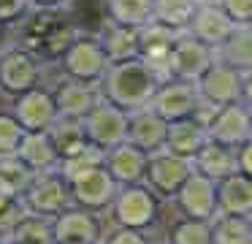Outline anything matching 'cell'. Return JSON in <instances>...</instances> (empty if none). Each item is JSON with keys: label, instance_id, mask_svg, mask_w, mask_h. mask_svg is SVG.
Listing matches in <instances>:
<instances>
[{"label": "cell", "instance_id": "6da1fadb", "mask_svg": "<svg viewBox=\"0 0 252 244\" xmlns=\"http://www.w3.org/2000/svg\"><path fill=\"white\" fill-rule=\"evenodd\" d=\"M160 87V76L141 60H127V63H111L100 81V92L106 101L125 108L127 114L147 108L152 103L155 92Z\"/></svg>", "mask_w": 252, "mask_h": 244}, {"label": "cell", "instance_id": "7a4b0ae2", "mask_svg": "<svg viewBox=\"0 0 252 244\" xmlns=\"http://www.w3.org/2000/svg\"><path fill=\"white\" fill-rule=\"evenodd\" d=\"M109 211H111L114 225L147 231V228L155 225V220L160 214V201H158V193L147 182L120 184Z\"/></svg>", "mask_w": 252, "mask_h": 244}, {"label": "cell", "instance_id": "3957f363", "mask_svg": "<svg viewBox=\"0 0 252 244\" xmlns=\"http://www.w3.org/2000/svg\"><path fill=\"white\" fill-rule=\"evenodd\" d=\"M60 65H63V70H65V76H71V79L100 84L106 70L111 68V60H109V54H106L100 38L76 35L65 49H63Z\"/></svg>", "mask_w": 252, "mask_h": 244}, {"label": "cell", "instance_id": "277c9868", "mask_svg": "<svg viewBox=\"0 0 252 244\" xmlns=\"http://www.w3.org/2000/svg\"><path fill=\"white\" fill-rule=\"evenodd\" d=\"M22 201L28 206L30 214H38V217H49L55 220L57 214L73 206L71 201V187H68V179L63 176V171H44V174H35L30 187L22 193Z\"/></svg>", "mask_w": 252, "mask_h": 244}, {"label": "cell", "instance_id": "5b68a950", "mask_svg": "<svg viewBox=\"0 0 252 244\" xmlns=\"http://www.w3.org/2000/svg\"><path fill=\"white\" fill-rule=\"evenodd\" d=\"M68 187H71L73 206H82V209H90V211H100V209H109L111 206L120 184L106 171L103 163H98L93 168H84V171L73 174L68 179Z\"/></svg>", "mask_w": 252, "mask_h": 244}, {"label": "cell", "instance_id": "8992f818", "mask_svg": "<svg viewBox=\"0 0 252 244\" xmlns=\"http://www.w3.org/2000/svg\"><path fill=\"white\" fill-rule=\"evenodd\" d=\"M127 122H130V114L125 108L100 98L98 106L84 117V130H87L90 144L98 146L100 152H106L111 146L127 141Z\"/></svg>", "mask_w": 252, "mask_h": 244}, {"label": "cell", "instance_id": "52a82bcc", "mask_svg": "<svg viewBox=\"0 0 252 244\" xmlns=\"http://www.w3.org/2000/svg\"><path fill=\"white\" fill-rule=\"evenodd\" d=\"M192 171H195L192 160L179 157L168 149H158L147 160V176H144V182L158 195H163V198H174Z\"/></svg>", "mask_w": 252, "mask_h": 244}, {"label": "cell", "instance_id": "ba28073f", "mask_svg": "<svg viewBox=\"0 0 252 244\" xmlns=\"http://www.w3.org/2000/svg\"><path fill=\"white\" fill-rule=\"evenodd\" d=\"M41 87V65L30 49H8L0 54V90L17 98L22 92Z\"/></svg>", "mask_w": 252, "mask_h": 244}, {"label": "cell", "instance_id": "9c48e42d", "mask_svg": "<svg viewBox=\"0 0 252 244\" xmlns=\"http://www.w3.org/2000/svg\"><path fill=\"white\" fill-rule=\"evenodd\" d=\"M217 63V52L192 33H182L174 41L171 52V76L185 81H198L212 65Z\"/></svg>", "mask_w": 252, "mask_h": 244}, {"label": "cell", "instance_id": "30bf717a", "mask_svg": "<svg viewBox=\"0 0 252 244\" xmlns=\"http://www.w3.org/2000/svg\"><path fill=\"white\" fill-rule=\"evenodd\" d=\"M198 103H201V95H198L195 81H185V79H163L155 92L152 103L149 106L165 119V122H176V119H187L195 114Z\"/></svg>", "mask_w": 252, "mask_h": 244}, {"label": "cell", "instance_id": "8fae6325", "mask_svg": "<svg viewBox=\"0 0 252 244\" xmlns=\"http://www.w3.org/2000/svg\"><path fill=\"white\" fill-rule=\"evenodd\" d=\"M11 114L17 117V122L22 125L28 133L49 130L52 125L57 122V117H60L55 92L44 90V87H33V90L17 95L14 103H11Z\"/></svg>", "mask_w": 252, "mask_h": 244}, {"label": "cell", "instance_id": "7c38bea8", "mask_svg": "<svg viewBox=\"0 0 252 244\" xmlns=\"http://www.w3.org/2000/svg\"><path fill=\"white\" fill-rule=\"evenodd\" d=\"M176 206H179L182 217H195V220H214L220 214L217 204V182L203 174L192 171L187 182L179 187L174 195Z\"/></svg>", "mask_w": 252, "mask_h": 244}, {"label": "cell", "instance_id": "4fadbf2b", "mask_svg": "<svg viewBox=\"0 0 252 244\" xmlns=\"http://www.w3.org/2000/svg\"><path fill=\"white\" fill-rule=\"evenodd\" d=\"M209 139L239 149L244 141L252 139V108L241 101L217 108L209 122Z\"/></svg>", "mask_w": 252, "mask_h": 244}, {"label": "cell", "instance_id": "5bb4252c", "mask_svg": "<svg viewBox=\"0 0 252 244\" xmlns=\"http://www.w3.org/2000/svg\"><path fill=\"white\" fill-rule=\"evenodd\" d=\"M195 87H198L201 101H206L214 108H222V106H230V103L241 101V73L222 63H214L195 81Z\"/></svg>", "mask_w": 252, "mask_h": 244}, {"label": "cell", "instance_id": "9a60e30c", "mask_svg": "<svg viewBox=\"0 0 252 244\" xmlns=\"http://www.w3.org/2000/svg\"><path fill=\"white\" fill-rule=\"evenodd\" d=\"M55 244H100V222L95 211L82 206H68L52 220Z\"/></svg>", "mask_w": 252, "mask_h": 244}, {"label": "cell", "instance_id": "2e32d148", "mask_svg": "<svg viewBox=\"0 0 252 244\" xmlns=\"http://www.w3.org/2000/svg\"><path fill=\"white\" fill-rule=\"evenodd\" d=\"M52 92H55L60 117H73V119H84L100 103V98H103L100 84L82 81V79H71V76H65V79H63Z\"/></svg>", "mask_w": 252, "mask_h": 244}, {"label": "cell", "instance_id": "e0dca14e", "mask_svg": "<svg viewBox=\"0 0 252 244\" xmlns=\"http://www.w3.org/2000/svg\"><path fill=\"white\" fill-rule=\"evenodd\" d=\"M147 160H149L147 152L138 149L130 141H122V144H117V146L103 152V166L114 176L117 184L144 182V176H147Z\"/></svg>", "mask_w": 252, "mask_h": 244}, {"label": "cell", "instance_id": "ac0fdd59", "mask_svg": "<svg viewBox=\"0 0 252 244\" xmlns=\"http://www.w3.org/2000/svg\"><path fill=\"white\" fill-rule=\"evenodd\" d=\"M233 27H236V22L225 14V8L217 0H201L187 33H192L195 38H201L203 43H209L217 52V46L233 33Z\"/></svg>", "mask_w": 252, "mask_h": 244}, {"label": "cell", "instance_id": "d6986e66", "mask_svg": "<svg viewBox=\"0 0 252 244\" xmlns=\"http://www.w3.org/2000/svg\"><path fill=\"white\" fill-rule=\"evenodd\" d=\"M176 35H182V33H171L158 22H152L141 30V57L138 60L149 65L160 76V81L171 79V52H174Z\"/></svg>", "mask_w": 252, "mask_h": 244}, {"label": "cell", "instance_id": "ffe728a7", "mask_svg": "<svg viewBox=\"0 0 252 244\" xmlns=\"http://www.w3.org/2000/svg\"><path fill=\"white\" fill-rule=\"evenodd\" d=\"M165 133H168V122L155 111L152 106L130 111V122H127V141L144 149L147 155L163 149L165 146Z\"/></svg>", "mask_w": 252, "mask_h": 244}, {"label": "cell", "instance_id": "44dd1931", "mask_svg": "<svg viewBox=\"0 0 252 244\" xmlns=\"http://www.w3.org/2000/svg\"><path fill=\"white\" fill-rule=\"evenodd\" d=\"M217 204L220 214L230 217H252V179L241 171L217 182Z\"/></svg>", "mask_w": 252, "mask_h": 244}, {"label": "cell", "instance_id": "7402d4cb", "mask_svg": "<svg viewBox=\"0 0 252 244\" xmlns=\"http://www.w3.org/2000/svg\"><path fill=\"white\" fill-rule=\"evenodd\" d=\"M206 141H209V128L203 122H198L195 117H187V119L168 122V133H165V146L163 149L192 160V157L203 149Z\"/></svg>", "mask_w": 252, "mask_h": 244}, {"label": "cell", "instance_id": "603a6c76", "mask_svg": "<svg viewBox=\"0 0 252 244\" xmlns=\"http://www.w3.org/2000/svg\"><path fill=\"white\" fill-rule=\"evenodd\" d=\"M192 168H195L198 174H203V176L220 182V179L230 176L233 171H239L236 146H228V144H220V141L209 139L206 144H203V149L192 157Z\"/></svg>", "mask_w": 252, "mask_h": 244}, {"label": "cell", "instance_id": "cb8c5ba5", "mask_svg": "<svg viewBox=\"0 0 252 244\" xmlns=\"http://www.w3.org/2000/svg\"><path fill=\"white\" fill-rule=\"evenodd\" d=\"M17 155L22 163H28L35 174L44 171H57L60 168V152H57L55 141H52L49 130H35V133H25L22 144H19Z\"/></svg>", "mask_w": 252, "mask_h": 244}, {"label": "cell", "instance_id": "d4e9b609", "mask_svg": "<svg viewBox=\"0 0 252 244\" xmlns=\"http://www.w3.org/2000/svg\"><path fill=\"white\" fill-rule=\"evenodd\" d=\"M217 63L239 70L241 76L252 73V27L236 25L233 33L217 46Z\"/></svg>", "mask_w": 252, "mask_h": 244}, {"label": "cell", "instance_id": "484cf974", "mask_svg": "<svg viewBox=\"0 0 252 244\" xmlns=\"http://www.w3.org/2000/svg\"><path fill=\"white\" fill-rule=\"evenodd\" d=\"M100 43H103L111 63H127V60L141 57V30H133V27H122L109 22L106 33L100 35Z\"/></svg>", "mask_w": 252, "mask_h": 244}, {"label": "cell", "instance_id": "4316f807", "mask_svg": "<svg viewBox=\"0 0 252 244\" xmlns=\"http://www.w3.org/2000/svg\"><path fill=\"white\" fill-rule=\"evenodd\" d=\"M106 16L111 25L144 30L155 22V0H106Z\"/></svg>", "mask_w": 252, "mask_h": 244}, {"label": "cell", "instance_id": "83f0119b", "mask_svg": "<svg viewBox=\"0 0 252 244\" xmlns=\"http://www.w3.org/2000/svg\"><path fill=\"white\" fill-rule=\"evenodd\" d=\"M201 0H155V22L171 33H187Z\"/></svg>", "mask_w": 252, "mask_h": 244}, {"label": "cell", "instance_id": "f1b7e54d", "mask_svg": "<svg viewBox=\"0 0 252 244\" xmlns=\"http://www.w3.org/2000/svg\"><path fill=\"white\" fill-rule=\"evenodd\" d=\"M49 136L55 141L57 152H60V160L90 144L87 130H84V119H73V117H57V122L49 128Z\"/></svg>", "mask_w": 252, "mask_h": 244}, {"label": "cell", "instance_id": "f546056e", "mask_svg": "<svg viewBox=\"0 0 252 244\" xmlns=\"http://www.w3.org/2000/svg\"><path fill=\"white\" fill-rule=\"evenodd\" d=\"M8 244H55V225L49 217L28 214L11 233L6 236Z\"/></svg>", "mask_w": 252, "mask_h": 244}, {"label": "cell", "instance_id": "4dcf8cb0", "mask_svg": "<svg viewBox=\"0 0 252 244\" xmlns=\"http://www.w3.org/2000/svg\"><path fill=\"white\" fill-rule=\"evenodd\" d=\"M214 244H252V222L250 217L217 214L212 220Z\"/></svg>", "mask_w": 252, "mask_h": 244}, {"label": "cell", "instance_id": "1f68e13d", "mask_svg": "<svg viewBox=\"0 0 252 244\" xmlns=\"http://www.w3.org/2000/svg\"><path fill=\"white\" fill-rule=\"evenodd\" d=\"M33 176H35V171L28 163H22L19 155H0V187L3 190H8L14 195H22L30 187Z\"/></svg>", "mask_w": 252, "mask_h": 244}, {"label": "cell", "instance_id": "d6a6232c", "mask_svg": "<svg viewBox=\"0 0 252 244\" xmlns=\"http://www.w3.org/2000/svg\"><path fill=\"white\" fill-rule=\"evenodd\" d=\"M168 244H214L212 220H195V217H182L171 228Z\"/></svg>", "mask_w": 252, "mask_h": 244}, {"label": "cell", "instance_id": "836d02e7", "mask_svg": "<svg viewBox=\"0 0 252 244\" xmlns=\"http://www.w3.org/2000/svg\"><path fill=\"white\" fill-rule=\"evenodd\" d=\"M28 130L17 122L11 111H0V155H17Z\"/></svg>", "mask_w": 252, "mask_h": 244}, {"label": "cell", "instance_id": "e575fe53", "mask_svg": "<svg viewBox=\"0 0 252 244\" xmlns=\"http://www.w3.org/2000/svg\"><path fill=\"white\" fill-rule=\"evenodd\" d=\"M100 244H149V239H147V233L138 231V228L117 225L114 231H109L103 239H100Z\"/></svg>", "mask_w": 252, "mask_h": 244}, {"label": "cell", "instance_id": "d590c367", "mask_svg": "<svg viewBox=\"0 0 252 244\" xmlns=\"http://www.w3.org/2000/svg\"><path fill=\"white\" fill-rule=\"evenodd\" d=\"M225 8V14L236 22V25H250L252 22V0H217Z\"/></svg>", "mask_w": 252, "mask_h": 244}, {"label": "cell", "instance_id": "8d00e7d4", "mask_svg": "<svg viewBox=\"0 0 252 244\" xmlns=\"http://www.w3.org/2000/svg\"><path fill=\"white\" fill-rule=\"evenodd\" d=\"M28 5H30L28 0H0V19L3 22L14 19V16H19Z\"/></svg>", "mask_w": 252, "mask_h": 244}, {"label": "cell", "instance_id": "74e56055", "mask_svg": "<svg viewBox=\"0 0 252 244\" xmlns=\"http://www.w3.org/2000/svg\"><path fill=\"white\" fill-rule=\"evenodd\" d=\"M236 157H239V171L252 179V139L244 141V144L236 149Z\"/></svg>", "mask_w": 252, "mask_h": 244}, {"label": "cell", "instance_id": "f35d334b", "mask_svg": "<svg viewBox=\"0 0 252 244\" xmlns=\"http://www.w3.org/2000/svg\"><path fill=\"white\" fill-rule=\"evenodd\" d=\"M241 103L252 108V73L241 76Z\"/></svg>", "mask_w": 252, "mask_h": 244}, {"label": "cell", "instance_id": "ab89813d", "mask_svg": "<svg viewBox=\"0 0 252 244\" xmlns=\"http://www.w3.org/2000/svg\"><path fill=\"white\" fill-rule=\"evenodd\" d=\"M33 8H60L65 0H28Z\"/></svg>", "mask_w": 252, "mask_h": 244}, {"label": "cell", "instance_id": "60d3db41", "mask_svg": "<svg viewBox=\"0 0 252 244\" xmlns=\"http://www.w3.org/2000/svg\"><path fill=\"white\" fill-rule=\"evenodd\" d=\"M3 33H6V22L0 19V41H3Z\"/></svg>", "mask_w": 252, "mask_h": 244}, {"label": "cell", "instance_id": "b9f144b4", "mask_svg": "<svg viewBox=\"0 0 252 244\" xmlns=\"http://www.w3.org/2000/svg\"><path fill=\"white\" fill-rule=\"evenodd\" d=\"M0 244H8V242H6V233H0Z\"/></svg>", "mask_w": 252, "mask_h": 244}, {"label": "cell", "instance_id": "7bdbcfd3", "mask_svg": "<svg viewBox=\"0 0 252 244\" xmlns=\"http://www.w3.org/2000/svg\"><path fill=\"white\" fill-rule=\"evenodd\" d=\"M250 27H252V22H250Z\"/></svg>", "mask_w": 252, "mask_h": 244}, {"label": "cell", "instance_id": "ee69618b", "mask_svg": "<svg viewBox=\"0 0 252 244\" xmlns=\"http://www.w3.org/2000/svg\"><path fill=\"white\" fill-rule=\"evenodd\" d=\"M250 222H252V217H250Z\"/></svg>", "mask_w": 252, "mask_h": 244}]
</instances>
